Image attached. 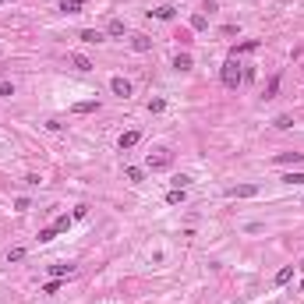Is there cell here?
I'll list each match as a JSON object with an SVG mask.
<instances>
[{
    "label": "cell",
    "instance_id": "14",
    "mask_svg": "<svg viewBox=\"0 0 304 304\" xmlns=\"http://www.w3.org/2000/svg\"><path fill=\"white\" fill-rule=\"evenodd\" d=\"M290 276H294V265H287V269H280L273 283H276V287H283V283H290Z\"/></svg>",
    "mask_w": 304,
    "mask_h": 304
},
{
    "label": "cell",
    "instance_id": "7",
    "mask_svg": "<svg viewBox=\"0 0 304 304\" xmlns=\"http://www.w3.org/2000/svg\"><path fill=\"white\" fill-rule=\"evenodd\" d=\"M301 159H304V152H280V156H276L280 166H290V163H301Z\"/></svg>",
    "mask_w": 304,
    "mask_h": 304
},
{
    "label": "cell",
    "instance_id": "24",
    "mask_svg": "<svg viewBox=\"0 0 304 304\" xmlns=\"http://www.w3.org/2000/svg\"><path fill=\"white\" fill-rule=\"evenodd\" d=\"M273 124H276L280 131H287V128H294V117H287V113H283V117H276Z\"/></svg>",
    "mask_w": 304,
    "mask_h": 304
},
{
    "label": "cell",
    "instance_id": "28",
    "mask_svg": "<svg viewBox=\"0 0 304 304\" xmlns=\"http://www.w3.org/2000/svg\"><path fill=\"white\" fill-rule=\"evenodd\" d=\"M163 106H166V103H163V99H149V110H152V113H159V110H163Z\"/></svg>",
    "mask_w": 304,
    "mask_h": 304
},
{
    "label": "cell",
    "instance_id": "30",
    "mask_svg": "<svg viewBox=\"0 0 304 304\" xmlns=\"http://www.w3.org/2000/svg\"><path fill=\"white\" fill-rule=\"evenodd\" d=\"M301 269H304V262H301Z\"/></svg>",
    "mask_w": 304,
    "mask_h": 304
},
{
    "label": "cell",
    "instance_id": "9",
    "mask_svg": "<svg viewBox=\"0 0 304 304\" xmlns=\"http://www.w3.org/2000/svg\"><path fill=\"white\" fill-rule=\"evenodd\" d=\"M173 67H177V71H191V67H195L191 53H177V57H173Z\"/></svg>",
    "mask_w": 304,
    "mask_h": 304
},
{
    "label": "cell",
    "instance_id": "10",
    "mask_svg": "<svg viewBox=\"0 0 304 304\" xmlns=\"http://www.w3.org/2000/svg\"><path fill=\"white\" fill-rule=\"evenodd\" d=\"M131 50L145 53V50H152V39H149V35H135V39H131Z\"/></svg>",
    "mask_w": 304,
    "mask_h": 304
},
{
    "label": "cell",
    "instance_id": "6",
    "mask_svg": "<svg viewBox=\"0 0 304 304\" xmlns=\"http://www.w3.org/2000/svg\"><path fill=\"white\" fill-rule=\"evenodd\" d=\"M50 273H53L57 280H64V276H74V273H78V265H71V262H67V265H50Z\"/></svg>",
    "mask_w": 304,
    "mask_h": 304
},
{
    "label": "cell",
    "instance_id": "1",
    "mask_svg": "<svg viewBox=\"0 0 304 304\" xmlns=\"http://www.w3.org/2000/svg\"><path fill=\"white\" fill-rule=\"evenodd\" d=\"M223 85H226V89L244 85V67H241V60H237V57H230V60L223 64Z\"/></svg>",
    "mask_w": 304,
    "mask_h": 304
},
{
    "label": "cell",
    "instance_id": "18",
    "mask_svg": "<svg viewBox=\"0 0 304 304\" xmlns=\"http://www.w3.org/2000/svg\"><path fill=\"white\" fill-rule=\"evenodd\" d=\"M152 14H156L159 21H170V18H173V7H170V4H163V7H156Z\"/></svg>",
    "mask_w": 304,
    "mask_h": 304
},
{
    "label": "cell",
    "instance_id": "31",
    "mask_svg": "<svg viewBox=\"0 0 304 304\" xmlns=\"http://www.w3.org/2000/svg\"><path fill=\"white\" fill-rule=\"evenodd\" d=\"M301 290H304V283H301Z\"/></svg>",
    "mask_w": 304,
    "mask_h": 304
},
{
    "label": "cell",
    "instance_id": "17",
    "mask_svg": "<svg viewBox=\"0 0 304 304\" xmlns=\"http://www.w3.org/2000/svg\"><path fill=\"white\" fill-rule=\"evenodd\" d=\"M57 237V226H43V230H39V244H50Z\"/></svg>",
    "mask_w": 304,
    "mask_h": 304
},
{
    "label": "cell",
    "instance_id": "20",
    "mask_svg": "<svg viewBox=\"0 0 304 304\" xmlns=\"http://www.w3.org/2000/svg\"><path fill=\"white\" fill-rule=\"evenodd\" d=\"M106 32H110V35H124V21H121V18H113V21L106 25Z\"/></svg>",
    "mask_w": 304,
    "mask_h": 304
},
{
    "label": "cell",
    "instance_id": "22",
    "mask_svg": "<svg viewBox=\"0 0 304 304\" xmlns=\"http://www.w3.org/2000/svg\"><path fill=\"white\" fill-rule=\"evenodd\" d=\"M60 11H67V14H74V11H82V0H64V4H60Z\"/></svg>",
    "mask_w": 304,
    "mask_h": 304
},
{
    "label": "cell",
    "instance_id": "27",
    "mask_svg": "<svg viewBox=\"0 0 304 304\" xmlns=\"http://www.w3.org/2000/svg\"><path fill=\"white\" fill-rule=\"evenodd\" d=\"M276 89H280V78H273V82H269V89H265V99H273V96H276Z\"/></svg>",
    "mask_w": 304,
    "mask_h": 304
},
{
    "label": "cell",
    "instance_id": "23",
    "mask_svg": "<svg viewBox=\"0 0 304 304\" xmlns=\"http://www.w3.org/2000/svg\"><path fill=\"white\" fill-rule=\"evenodd\" d=\"M173 187H180V191H187V187H191V177H184V173H177V177H173Z\"/></svg>",
    "mask_w": 304,
    "mask_h": 304
},
{
    "label": "cell",
    "instance_id": "29",
    "mask_svg": "<svg viewBox=\"0 0 304 304\" xmlns=\"http://www.w3.org/2000/svg\"><path fill=\"white\" fill-rule=\"evenodd\" d=\"M0 96H14V85L11 82H0Z\"/></svg>",
    "mask_w": 304,
    "mask_h": 304
},
{
    "label": "cell",
    "instance_id": "16",
    "mask_svg": "<svg viewBox=\"0 0 304 304\" xmlns=\"http://www.w3.org/2000/svg\"><path fill=\"white\" fill-rule=\"evenodd\" d=\"M191 28H195V32H202V28H209V18H205L202 11H198V14H191Z\"/></svg>",
    "mask_w": 304,
    "mask_h": 304
},
{
    "label": "cell",
    "instance_id": "26",
    "mask_svg": "<svg viewBox=\"0 0 304 304\" xmlns=\"http://www.w3.org/2000/svg\"><path fill=\"white\" fill-rule=\"evenodd\" d=\"M283 184H304V173H287Z\"/></svg>",
    "mask_w": 304,
    "mask_h": 304
},
{
    "label": "cell",
    "instance_id": "4",
    "mask_svg": "<svg viewBox=\"0 0 304 304\" xmlns=\"http://www.w3.org/2000/svg\"><path fill=\"white\" fill-rule=\"evenodd\" d=\"M110 89H113V96H131V82L128 78H113Z\"/></svg>",
    "mask_w": 304,
    "mask_h": 304
},
{
    "label": "cell",
    "instance_id": "2",
    "mask_svg": "<svg viewBox=\"0 0 304 304\" xmlns=\"http://www.w3.org/2000/svg\"><path fill=\"white\" fill-rule=\"evenodd\" d=\"M149 170H166L170 163H173V152L170 149H156V152H149Z\"/></svg>",
    "mask_w": 304,
    "mask_h": 304
},
{
    "label": "cell",
    "instance_id": "12",
    "mask_svg": "<svg viewBox=\"0 0 304 304\" xmlns=\"http://www.w3.org/2000/svg\"><path fill=\"white\" fill-rule=\"evenodd\" d=\"M258 46H262V43H258V39H248V43H241V46H237V50H234V57H241V53H255V50H258Z\"/></svg>",
    "mask_w": 304,
    "mask_h": 304
},
{
    "label": "cell",
    "instance_id": "11",
    "mask_svg": "<svg viewBox=\"0 0 304 304\" xmlns=\"http://www.w3.org/2000/svg\"><path fill=\"white\" fill-rule=\"evenodd\" d=\"M71 64L78 67V71H92V60H89V57H82V53H71Z\"/></svg>",
    "mask_w": 304,
    "mask_h": 304
},
{
    "label": "cell",
    "instance_id": "8",
    "mask_svg": "<svg viewBox=\"0 0 304 304\" xmlns=\"http://www.w3.org/2000/svg\"><path fill=\"white\" fill-rule=\"evenodd\" d=\"M138 138H142L138 131H124V135H121V142H117V145H121V152H124V149H135V145H138Z\"/></svg>",
    "mask_w": 304,
    "mask_h": 304
},
{
    "label": "cell",
    "instance_id": "5",
    "mask_svg": "<svg viewBox=\"0 0 304 304\" xmlns=\"http://www.w3.org/2000/svg\"><path fill=\"white\" fill-rule=\"evenodd\" d=\"M96 110H99L96 99H85V103H74V106H71V113H78V117H82V113H96Z\"/></svg>",
    "mask_w": 304,
    "mask_h": 304
},
{
    "label": "cell",
    "instance_id": "21",
    "mask_svg": "<svg viewBox=\"0 0 304 304\" xmlns=\"http://www.w3.org/2000/svg\"><path fill=\"white\" fill-rule=\"evenodd\" d=\"M184 202V191H180V187H173V191L166 195V205H180Z\"/></svg>",
    "mask_w": 304,
    "mask_h": 304
},
{
    "label": "cell",
    "instance_id": "3",
    "mask_svg": "<svg viewBox=\"0 0 304 304\" xmlns=\"http://www.w3.org/2000/svg\"><path fill=\"white\" fill-rule=\"evenodd\" d=\"M226 195H230V198H255V195H258V184H237V187H230Z\"/></svg>",
    "mask_w": 304,
    "mask_h": 304
},
{
    "label": "cell",
    "instance_id": "19",
    "mask_svg": "<svg viewBox=\"0 0 304 304\" xmlns=\"http://www.w3.org/2000/svg\"><path fill=\"white\" fill-rule=\"evenodd\" d=\"M14 262H25V248H11L7 251V265H14Z\"/></svg>",
    "mask_w": 304,
    "mask_h": 304
},
{
    "label": "cell",
    "instance_id": "15",
    "mask_svg": "<svg viewBox=\"0 0 304 304\" xmlns=\"http://www.w3.org/2000/svg\"><path fill=\"white\" fill-rule=\"evenodd\" d=\"M78 39H85V43H103V32H96V28H85Z\"/></svg>",
    "mask_w": 304,
    "mask_h": 304
},
{
    "label": "cell",
    "instance_id": "13",
    "mask_svg": "<svg viewBox=\"0 0 304 304\" xmlns=\"http://www.w3.org/2000/svg\"><path fill=\"white\" fill-rule=\"evenodd\" d=\"M124 177H128L131 184H142V180H145V170H138V166H128V170H124Z\"/></svg>",
    "mask_w": 304,
    "mask_h": 304
},
{
    "label": "cell",
    "instance_id": "25",
    "mask_svg": "<svg viewBox=\"0 0 304 304\" xmlns=\"http://www.w3.org/2000/svg\"><path fill=\"white\" fill-rule=\"evenodd\" d=\"M53 226H57V234H60V230H71V216H57Z\"/></svg>",
    "mask_w": 304,
    "mask_h": 304
}]
</instances>
